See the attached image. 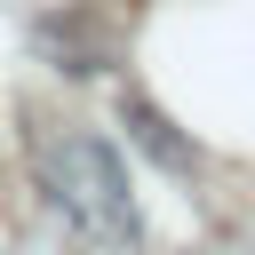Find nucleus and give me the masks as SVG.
Returning <instances> with one entry per match:
<instances>
[{
	"mask_svg": "<svg viewBox=\"0 0 255 255\" xmlns=\"http://www.w3.org/2000/svg\"><path fill=\"white\" fill-rule=\"evenodd\" d=\"M32 183L40 199L64 215V231H80L88 247H135L143 215H135V191H128V167L104 135L88 128H48L32 135Z\"/></svg>",
	"mask_w": 255,
	"mask_h": 255,
	"instance_id": "nucleus-1",
	"label": "nucleus"
},
{
	"mask_svg": "<svg viewBox=\"0 0 255 255\" xmlns=\"http://www.w3.org/2000/svg\"><path fill=\"white\" fill-rule=\"evenodd\" d=\"M120 120H128V135H135L167 175H191V167H199V143H183V135H175V120H167L151 96H135V88H128V96H120Z\"/></svg>",
	"mask_w": 255,
	"mask_h": 255,
	"instance_id": "nucleus-2",
	"label": "nucleus"
}]
</instances>
